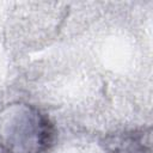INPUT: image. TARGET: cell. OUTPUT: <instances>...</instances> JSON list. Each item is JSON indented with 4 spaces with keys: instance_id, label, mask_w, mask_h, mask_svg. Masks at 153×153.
<instances>
[{
    "instance_id": "cell-1",
    "label": "cell",
    "mask_w": 153,
    "mask_h": 153,
    "mask_svg": "<svg viewBox=\"0 0 153 153\" xmlns=\"http://www.w3.org/2000/svg\"><path fill=\"white\" fill-rule=\"evenodd\" d=\"M54 139L53 123L32 105H11L0 115V148L4 153H45Z\"/></svg>"
},
{
    "instance_id": "cell-2",
    "label": "cell",
    "mask_w": 153,
    "mask_h": 153,
    "mask_svg": "<svg viewBox=\"0 0 153 153\" xmlns=\"http://www.w3.org/2000/svg\"><path fill=\"white\" fill-rule=\"evenodd\" d=\"M106 153H152L151 129H131L116 131L102 140Z\"/></svg>"
}]
</instances>
